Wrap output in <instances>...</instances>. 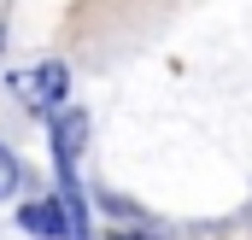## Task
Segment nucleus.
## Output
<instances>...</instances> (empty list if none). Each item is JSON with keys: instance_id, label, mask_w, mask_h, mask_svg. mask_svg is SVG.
<instances>
[{"instance_id": "nucleus-1", "label": "nucleus", "mask_w": 252, "mask_h": 240, "mask_svg": "<svg viewBox=\"0 0 252 240\" xmlns=\"http://www.w3.org/2000/svg\"><path fill=\"white\" fill-rule=\"evenodd\" d=\"M12 88H18V100L24 106H35V112H53L64 100V88H70V76H64V64H30V70H18L12 76Z\"/></svg>"}, {"instance_id": "nucleus-2", "label": "nucleus", "mask_w": 252, "mask_h": 240, "mask_svg": "<svg viewBox=\"0 0 252 240\" xmlns=\"http://www.w3.org/2000/svg\"><path fill=\"white\" fill-rule=\"evenodd\" d=\"M30 235H41V240H64V235H76L70 223H64V205L59 199H41V205H24V217H18Z\"/></svg>"}, {"instance_id": "nucleus-3", "label": "nucleus", "mask_w": 252, "mask_h": 240, "mask_svg": "<svg viewBox=\"0 0 252 240\" xmlns=\"http://www.w3.org/2000/svg\"><path fill=\"white\" fill-rule=\"evenodd\" d=\"M12 193H18V158L0 147V199H12Z\"/></svg>"}, {"instance_id": "nucleus-4", "label": "nucleus", "mask_w": 252, "mask_h": 240, "mask_svg": "<svg viewBox=\"0 0 252 240\" xmlns=\"http://www.w3.org/2000/svg\"><path fill=\"white\" fill-rule=\"evenodd\" d=\"M112 240H158V235H129V229H124V235H112Z\"/></svg>"}]
</instances>
